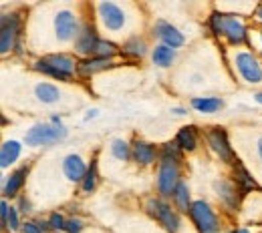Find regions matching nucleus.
<instances>
[{
    "label": "nucleus",
    "mask_w": 262,
    "mask_h": 233,
    "mask_svg": "<svg viewBox=\"0 0 262 233\" xmlns=\"http://www.w3.org/2000/svg\"><path fill=\"white\" fill-rule=\"evenodd\" d=\"M67 137V129L63 125L55 123H36L29 133L25 135V143L31 147H40V145H53L59 143Z\"/></svg>",
    "instance_id": "nucleus-1"
},
{
    "label": "nucleus",
    "mask_w": 262,
    "mask_h": 233,
    "mask_svg": "<svg viewBox=\"0 0 262 233\" xmlns=\"http://www.w3.org/2000/svg\"><path fill=\"white\" fill-rule=\"evenodd\" d=\"M180 185V167L178 161L162 157V165H160V173H158V189L164 197H169L176 193Z\"/></svg>",
    "instance_id": "nucleus-2"
},
{
    "label": "nucleus",
    "mask_w": 262,
    "mask_h": 233,
    "mask_svg": "<svg viewBox=\"0 0 262 233\" xmlns=\"http://www.w3.org/2000/svg\"><path fill=\"white\" fill-rule=\"evenodd\" d=\"M190 215H192V221L196 223L200 233H216L220 227L216 213L212 211V207L206 201H194L190 207Z\"/></svg>",
    "instance_id": "nucleus-3"
},
{
    "label": "nucleus",
    "mask_w": 262,
    "mask_h": 233,
    "mask_svg": "<svg viewBox=\"0 0 262 233\" xmlns=\"http://www.w3.org/2000/svg\"><path fill=\"white\" fill-rule=\"evenodd\" d=\"M97 12L99 18H101V24L107 31H111V33L123 31V27L127 22V16H125V10L119 4H115V2H99Z\"/></svg>",
    "instance_id": "nucleus-4"
},
{
    "label": "nucleus",
    "mask_w": 262,
    "mask_h": 233,
    "mask_svg": "<svg viewBox=\"0 0 262 233\" xmlns=\"http://www.w3.org/2000/svg\"><path fill=\"white\" fill-rule=\"evenodd\" d=\"M234 63L238 68V74L248 83V85H260L262 83V65L258 59L250 53H236Z\"/></svg>",
    "instance_id": "nucleus-5"
},
{
    "label": "nucleus",
    "mask_w": 262,
    "mask_h": 233,
    "mask_svg": "<svg viewBox=\"0 0 262 233\" xmlns=\"http://www.w3.org/2000/svg\"><path fill=\"white\" fill-rule=\"evenodd\" d=\"M55 34H57V40L59 42H71L75 38H79V22H77V16L71 12V10H59L55 14Z\"/></svg>",
    "instance_id": "nucleus-6"
},
{
    "label": "nucleus",
    "mask_w": 262,
    "mask_h": 233,
    "mask_svg": "<svg viewBox=\"0 0 262 233\" xmlns=\"http://www.w3.org/2000/svg\"><path fill=\"white\" fill-rule=\"evenodd\" d=\"M18 31H20V20L16 14H4L0 18V50H2V55L10 53L14 48Z\"/></svg>",
    "instance_id": "nucleus-7"
},
{
    "label": "nucleus",
    "mask_w": 262,
    "mask_h": 233,
    "mask_svg": "<svg viewBox=\"0 0 262 233\" xmlns=\"http://www.w3.org/2000/svg\"><path fill=\"white\" fill-rule=\"evenodd\" d=\"M147 207H149V213H151L169 233H176L180 229V217L176 215V211H173L165 201L149 199Z\"/></svg>",
    "instance_id": "nucleus-8"
},
{
    "label": "nucleus",
    "mask_w": 262,
    "mask_h": 233,
    "mask_svg": "<svg viewBox=\"0 0 262 233\" xmlns=\"http://www.w3.org/2000/svg\"><path fill=\"white\" fill-rule=\"evenodd\" d=\"M208 143H210V147L218 153V157H220L222 161H226V163H232V161H234V151H232V147H230L228 137H226V131H224V129H220V127L212 129V131L208 133Z\"/></svg>",
    "instance_id": "nucleus-9"
},
{
    "label": "nucleus",
    "mask_w": 262,
    "mask_h": 233,
    "mask_svg": "<svg viewBox=\"0 0 262 233\" xmlns=\"http://www.w3.org/2000/svg\"><path fill=\"white\" fill-rule=\"evenodd\" d=\"M222 34L228 38L232 44H242L246 40V27L242 18L238 16H224L222 18Z\"/></svg>",
    "instance_id": "nucleus-10"
},
{
    "label": "nucleus",
    "mask_w": 262,
    "mask_h": 233,
    "mask_svg": "<svg viewBox=\"0 0 262 233\" xmlns=\"http://www.w3.org/2000/svg\"><path fill=\"white\" fill-rule=\"evenodd\" d=\"M99 40L101 38L97 36L95 29L93 27H85L81 31V34H79V38L75 40V50L79 55H83V57H91V55H95V48H97Z\"/></svg>",
    "instance_id": "nucleus-11"
},
{
    "label": "nucleus",
    "mask_w": 262,
    "mask_h": 233,
    "mask_svg": "<svg viewBox=\"0 0 262 233\" xmlns=\"http://www.w3.org/2000/svg\"><path fill=\"white\" fill-rule=\"evenodd\" d=\"M156 34L164 40V44L165 46H169V48H180L182 44H184V34L180 33L176 27H171L169 22H165V20H158L156 22Z\"/></svg>",
    "instance_id": "nucleus-12"
},
{
    "label": "nucleus",
    "mask_w": 262,
    "mask_h": 233,
    "mask_svg": "<svg viewBox=\"0 0 262 233\" xmlns=\"http://www.w3.org/2000/svg\"><path fill=\"white\" fill-rule=\"evenodd\" d=\"M89 167L85 165V161L81 159V155H69L63 161V173L67 175V179L71 181H83L87 175Z\"/></svg>",
    "instance_id": "nucleus-13"
},
{
    "label": "nucleus",
    "mask_w": 262,
    "mask_h": 233,
    "mask_svg": "<svg viewBox=\"0 0 262 233\" xmlns=\"http://www.w3.org/2000/svg\"><path fill=\"white\" fill-rule=\"evenodd\" d=\"M131 157H133L139 165H151V163L156 161V157H158V151H156V147H154L151 143L137 139V141L133 143V147H131Z\"/></svg>",
    "instance_id": "nucleus-14"
},
{
    "label": "nucleus",
    "mask_w": 262,
    "mask_h": 233,
    "mask_svg": "<svg viewBox=\"0 0 262 233\" xmlns=\"http://www.w3.org/2000/svg\"><path fill=\"white\" fill-rule=\"evenodd\" d=\"M27 173H29V167H20V169H16L8 179H6V183H4V197H14V195H18V191L23 189V185H25V181H27Z\"/></svg>",
    "instance_id": "nucleus-15"
},
{
    "label": "nucleus",
    "mask_w": 262,
    "mask_h": 233,
    "mask_svg": "<svg viewBox=\"0 0 262 233\" xmlns=\"http://www.w3.org/2000/svg\"><path fill=\"white\" fill-rule=\"evenodd\" d=\"M45 63H49L51 67H55L59 72H63L67 74L69 79L75 74V70H77V63H75V59H71V57H67V55H51V57H45Z\"/></svg>",
    "instance_id": "nucleus-16"
},
{
    "label": "nucleus",
    "mask_w": 262,
    "mask_h": 233,
    "mask_svg": "<svg viewBox=\"0 0 262 233\" xmlns=\"http://www.w3.org/2000/svg\"><path fill=\"white\" fill-rule=\"evenodd\" d=\"M214 189H216L218 197L224 201V203L228 205L230 209H236V207H238V195H236V187H234L230 181H224V179L216 181V183H214Z\"/></svg>",
    "instance_id": "nucleus-17"
},
{
    "label": "nucleus",
    "mask_w": 262,
    "mask_h": 233,
    "mask_svg": "<svg viewBox=\"0 0 262 233\" xmlns=\"http://www.w3.org/2000/svg\"><path fill=\"white\" fill-rule=\"evenodd\" d=\"M20 149H23V145L18 141H6L0 149V167L6 169L8 165L16 163V159L20 157Z\"/></svg>",
    "instance_id": "nucleus-18"
},
{
    "label": "nucleus",
    "mask_w": 262,
    "mask_h": 233,
    "mask_svg": "<svg viewBox=\"0 0 262 233\" xmlns=\"http://www.w3.org/2000/svg\"><path fill=\"white\" fill-rule=\"evenodd\" d=\"M34 95H36V99L40 100V102H45V105H53V102H57V100L61 99L59 87H55L51 83H38L34 87Z\"/></svg>",
    "instance_id": "nucleus-19"
},
{
    "label": "nucleus",
    "mask_w": 262,
    "mask_h": 233,
    "mask_svg": "<svg viewBox=\"0 0 262 233\" xmlns=\"http://www.w3.org/2000/svg\"><path fill=\"white\" fill-rule=\"evenodd\" d=\"M113 67L111 59H101V57H93V59H87L79 65L81 74H95L99 70H105V68Z\"/></svg>",
    "instance_id": "nucleus-20"
},
{
    "label": "nucleus",
    "mask_w": 262,
    "mask_h": 233,
    "mask_svg": "<svg viewBox=\"0 0 262 233\" xmlns=\"http://www.w3.org/2000/svg\"><path fill=\"white\" fill-rule=\"evenodd\" d=\"M176 143L180 145L182 151H194L196 149V127H184L178 131V137H176Z\"/></svg>",
    "instance_id": "nucleus-21"
},
{
    "label": "nucleus",
    "mask_w": 262,
    "mask_h": 233,
    "mask_svg": "<svg viewBox=\"0 0 262 233\" xmlns=\"http://www.w3.org/2000/svg\"><path fill=\"white\" fill-rule=\"evenodd\" d=\"M234 175H236V183H240L242 191H254V189H258L256 181L250 177V173L246 171V167L242 165V163H238V159H236V169H234Z\"/></svg>",
    "instance_id": "nucleus-22"
},
{
    "label": "nucleus",
    "mask_w": 262,
    "mask_h": 233,
    "mask_svg": "<svg viewBox=\"0 0 262 233\" xmlns=\"http://www.w3.org/2000/svg\"><path fill=\"white\" fill-rule=\"evenodd\" d=\"M151 59H154V63H156L158 67L165 68L173 63V59H176V50H173V48H169V46H165V44H160V46H156V48H154Z\"/></svg>",
    "instance_id": "nucleus-23"
},
{
    "label": "nucleus",
    "mask_w": 262,
    "mask_h": 233,
    "mask_svg": "<svg viewBox=\"0 0 262 233\" xmlns=\"http://www.w3.org/2000/svg\"><path fill=\"white\" fill-rule=\"evenodd\" d=\"M192 107L200 113H216L218 109H222V100L216 97H196L192 99Z\"/></svg>",
    "instance_id": "nucleus-24"
},
{
    "label": "nucleus",
    "mask_w": 262,
    "mask_h": 233,
    "mask_svg": "<svg viewBox=\"0 0 262 233\" xmlns=\"http://www.w3.org/2000/svg\"><path fill=\"white\" fill-rule=\"evenodd\" d=\"M173 201H176V205H178L180 211H184V213L190 211V207H192L190 189H188V185H186L184 181H180V185H178V189H176V193H173Z\"/></svg>",
    "instance_id": "nucleus-25"
},
{
    "label": "nucleus",
    "mask_w": 262,
    "mask_h": 233,
    "mask_svg": "<svg viewBox=\"0 0 262 233\" xmlns=\"http://www.w3.org/2000/svg\"><path fill=\"white\" fill-rule=\"evenodd\" d=\"M81 187H83L85 193H91V191L97 187V163H95V161L91 163L87 175H85V179L81 181Z\"/></svg>",
    "instance_id": "nucleus-26"
},
{
    "label": "nucleus",
    "mask_w": 262,
    "mask_h": 233,
    "mask_svg": "<svg viewBox=\"0 0 262 233\" xmlns=\"http://www.w3.org/2000/svg\"><path fill=\"white\" fill-rule=\"evenodd\" d=\"M111 153H113L119 161H127V159L131 157L129 145H127L125 141H121V139H115V141H113V145H111Z\"/></svg>",
    "instance_id": "nucleus-27"
},
{
    "label": "nucleus",
    "mask_w": 262,
    "mask_h": 233,
    "mask_svg": "<svg viewBox=\"0 0 262 233\" xmlns=\"http://www.w3.org/2000/svg\"><path fill=\"white\" fill-rule=\"evenodd\" d=\"M145 42L143 40H139V38H131L125 42V46H123V50H125V55H131V57H143L145 55Z\"/></svg>",
    "instance_id": "nucleus-28"
},
{
    "label": "nucleus",
    "mask_w": 262,
    "mask_h": 233,
    "mask_svg": "<svg viewBox=\"0 0 262 233\" xmlns=\"http://www.w3.org/2000/svg\"><path fill=\"white\" fill-rule=\"evenodd\" d=\"M34 68H36L38 72H45V74H49V76H55V79H59V81H69V76H67V74L59 72L57 68L51 67L49 63H45V59H40V61L34 65Z\"/></svg>",
    "instance_id": "nucleus-29"
},
{
    "label": "nucleus",
    "mask_w": 262,
    "mask_h": 233,
    "mask_svg": "<svg viewBox=\"0 0 262 233\" xmlns=\"http://www.w3.org/2000/svg\"><path fill=\"white\" fill-rule=\"evenodd\" d=\"M117 53L115 44L109 42V40H99L97 48H95V57H101V59H111L113 55Z\"/></svg>",
    "instance_id": "nucleus-30"
},
{
    "label": "nucleus",
    "mask_w": 262,
    "mask_h": 233,
    "mask_svg": "<svg viewBox=\"0 0 262 233\" xmlns=\"http://www.w3.org/2000/svg\"><path fill=\"white\" fill-rule=\"evenodd\" d=\"M162 157H167V159H173V161H180L182 157V149L180 145L173 141V143H165L164 149H162Z\"/></svg>",
    "instance_id": "nucleus-31"
},
{
    "label": "nucleus",
    "mask_w": 262,
    "mask_h": 233,
    "mask_svg": "<svg viewBox=\"0 0 262 233\" xmlns=\"http://www.w3.org/2000/svg\"><path fill=\"white\" fill-rule=\"evenodd\" d=\"M2 227L10 229V231H16V229L20 227V217H18V211H16V207H10V211H8V217H6V221L2 223Z\"/></svg>",
    "instance_id": "nucleus-32"
},
{
    "label": "nucleus",
    "mask_w": 262,
    "mask_h": 233,
    "mask_svg": "<svg viewBox=\"0 0 262 233\" xmlns=\"http://www.w3.org/2000/svg\"><path fill=\"white\" fill-rule=\"evenodd\" d=\"M49 227V221H27L23 225V233H47Z\"/></svg>",
    "instance_id": "nucleus-33"
},
{
    "label": "nucleus",
    "mask_w": 262,
    "mask_h": 233,
    "mask_svg": "<svg viewBox=\"0 0 262 233\" xmlns=\"http://www.w3.org/2000/svg\"><path fill=\"white\" fill-rule=\"evenodd\" d=\"M49 225H51V229L61 231V229H65L67 227V219L61 215V213H53V215L49 217Z\"/></svg>",
    "instance_id": "nucleus-34"
},
{
    "label": "nucleus",
    "mask_w": 262,
    "mask_h": 233,
    "mask_svg": "<svg viewBox=\"0 0 262 233\" xmlns=\"http://www.w3.org/2000/svg\"><path fill=\"white\" fill-rule=\"evenodd\" d=\"M222 14H218V12H212V16H210V27H212V31L214 34H222Z\"/></svg>",
    "instance_id": "nucleus-35"
},
{
    "label": "nucleus",
    "mask_w": 262,
    "mask_h": 233,
    "mask_svg": "<svg viewBox=\"0 0 262 233\" xmlns=\"http://www.w3.org/2000/svg\"><path fill=\"white\" fill-rule=\"evenodd\" d=\"M67 233H81L83 229V221L79 219V217H71V219H67Z\"/></svg>",
    "instance_id": "nucleus-36"
},
{
    "label": "nucleus",
    "mask_w": 262,
    "mask_h": 233,
    "mask_svg": "<svg viewBox=\"0 0 262 233\" xmlns=\"http://www.w3.org/2000/svg\"><path fill=\"white\" fill-rule=\"evenodd\" d=\"M8 211H10L8 201L2 199V203H0V217H2V223H4V221H6V217H8Z\"/></svg>",
    "instance_id": "nucleus-37"
},
{
    "label": "nucleus",
    "mask_w": 262,
    "mask_h": 233,
    "mask_svg": "<svg viewBox=\"0 0 262 233\" xmlns=\"http://www.w3.org/2000/svg\"><path fill=\"white\" fill-rule=\"evenodd\" d=\"M18 205H20V211H23V213H29V211H31V201L27 199V197H20V203H18Z\"/></svg>",
    "instance_id": "nucleus-38"
},
{
    "label": "nucleus",
    "mask_w": 262,
    "mask_h": 233,
    "mask_svg": "<svg viewBox=\"0 0 262 233\" xmlns=\"http://www.w3.org/2000/svg\"><path fill=\"white\" fill-rule=\"evenodd\" d=\"M256 18H258V20L262 22V4L258 6V8H256Z\"/></svg>",
    "instance_id": "nucleus-39"
},
{
    "label": "nucleus",
    "mask_w": 262,
    "mask_h": 233,
    "mask_svg": "<svg viewBox=\"0 0 262 233\" xmlns=\"http://www.w3.org/2000/svg\"><path fill=\"white\" fill-rule=\"evenodd\" d=\"M258 157H260V161H262V137L258 139Z\"/></svg>",
    "instance_id": "nucleus-40"
},
{
    "label": "nucleus",
    "mask_w": 262,
    "mask_h": 233,
    "mask_svg": "<svg viewBox=\"0 0 262 233\" xmlns=\"http://www.w3.org/2000/svg\"><path fill=\"white\" fill-rule=\"evenodd\" d=\"M173 113H176V115H184L186 111H184V109H173Z\"/></svg>",
    "instance_id": "nucleus-41"
},
{
    "label": "nucleus",
    "mask_w": 262,
    "mask_h": 233,
    "mask_svg": "<svg viewBox=\"0 0 262 233\" xmlns=\"http://www.w3.org/2000/svg\"><path fill=\"white\" fill-rule=\"evenodd\" d=\"M254 99H256L262 105V93H256V97H254Z\"/></svg>",
    "instance_id": "nucleus-42"
},
{
    "label": "nucleus",
    "mask_w": 262,
    "mask_h": 233,
    "mask_svg": "<svg viewBox=\"0 0 262 233\" xmlns=\"http://www.w3.org/2000/svg\"><path fill=\"white\" fill-rule=\"evenodd\" d=\"M232 233H250L248 229H236V231H232Z\"/></svg>",
    "instance_id": "nucleus-43"
},
{
    "label": "nucleus",
    "mask_w": 262,
    "mask_h": 233,
    "mask_svg": "<svg viewBox=\"0 0 262 233\" xmlns=\"http://www.w3.org/2000/svg\"><path fill=\"white\" fill-rule=\"evenodd\" d=\"M260 38H262V33H260Z\"/></svg>",
    "instance_id": "nucleus-44"
},
{
    "label": "nucleus",
    "mask_w": 262,
    "mask_h": 233,
    "mask_svg": "<svg viewBox=\"0 0 262 233\" xmlns=\"http://www.w3.org/2000/svg\"><path fill=\"white\" fill-rule=\"evenodd\" d=\"M57 233H61V231H57Z\"/></svg>",
    "instance_id": "nucleus-45"
}]
</instances>
